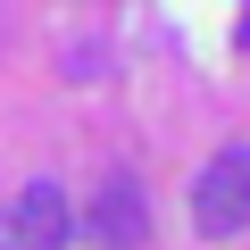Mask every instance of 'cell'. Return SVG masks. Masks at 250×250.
Here are the masks:
<instances>
[{"label":"cell","instance_id":"cell-1","mask_svg":"<svg viewBox=\"0 0 250 250\" xmlns=\"http://www.w3.org/2000/svg\"><path fill=\"white\" fill-rule=\"evenodd\" d=\"M192 225H200L208 242H233V233L250 225V142H233V150H217V159L200 167V184H192Z\"/></svg>","mask_w":250,"mask_h":250},{"label":"cell","instance_id":"cell-2","mask_svg":"<svg viewBox=\"0 0 250 250\" xmlns=\"http://www.w3.org/2000/svg\"><path fill=\"white\" fill-rule=\"evenodd\" d=\"M75 233L100 242V250H142V242H150V200H142V184H134V175H100V192H92V208H83Z\"/></svg>","mask_w":250,"mask_h":250},{"label":"cell","instance_id":"cell-3","mask_svg":"<svg viewBox=\"0 0 250 250\" xmlns=\"http://www.w3.org/2000/svg\"><path fill=\"white\" fill-rule=\"evenodd\" d=\"M9 225H17L25 250H67V242H75V208H67L59 184H25V192L9 200Z\"/></svg>","mask_w":250,"mask_h":250},{"label":"cell","instance_id":"cell-4","mask_svg":"<svg viewBox=\"0 0 250 250\" xmlns=\"http://www.w3.org/2000/svg\"><path fill=\"white\" fill-rule=\"evenodd\" d=\"M0 250H25V242H17V225H9V208H0Z\"/></svg>","mask_w":250,"mask_h":250},{"label":"cell","instance_id":"cell-5","mask_svg":"<svg viewBox=\"0 0 250 250\" xmlns=\"http://www.w3.org/2000/svg\"><path fill=\"white\" fill-rule=\"evenodd\" d=\"M242 42H250V9H242Z\"/></svg>","mask_w":250,"mask_h":250}]
</instances>
